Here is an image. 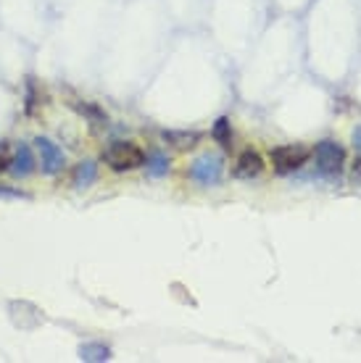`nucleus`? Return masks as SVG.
Listing matches in <instances>:
<instances>
[{
	"instance_id": "f257e3e1",
	"label": "nucleus",
	"mask_w": 361,
	"mask_h": 363,
	"mask_svg": "<svg viewBox=\"0 0 361 363\" xmlns=\"http://www.w3.org/2000/svg\"><path fill=\"white\" fill-rule=\"evenodd\" d=\"M103 164L111 166L114 172H132V169H140L145 166V153L135 143H129V140H117V143H111L106 150H103Z\"/></svg>"
},
{
	"instance_id": "f03ea898",
	"label": "nucleus",
	"mask_w": 361,
	"mask_h": 363,
	"mask_svg": "<svg viewBox=\"0 0 361 363\" xmlns=\"http://www.w3.org/2000/svg\"><path fill=\"white\" fill-rule=\"evenodd\" d=\"M222 174H225V161L222 155L217 153H203L198 155L188 169V177L195 184H203V187H214L222 182Z\"/></svg>"
},
{
	"instance_id": "7ed1b4c3",
	"label": "nucleus",
	"mask_w": 361,
	"mask_h": 363,
	"mask_svg": "<svg viewBox=\"0 0 361 363\" xmlns=\"http://www.w3.org/2000/svg\"><path fill=\"white\" fill-rule=\"evenodd\" d=\"M271 166L277 174H290L301 169L311 158V150L306 145H280V147H271L269 150Z\"/></svg>"
},
{
	"instance_id": "20e7f679",
	"label": "nucleus",
	"mask_w": 361,
	"mask_h": 363,
	"mask_svg": "<svg viewBox=\"0 0 361 363\" xmlns=\"http://www.w3.org/2000/svg\"><path fill=\"white\" fill-rule=\"evenodd\" d=\"M35 150H37V158H40V169H43V174L55 177V174L63 172V166H66V155H63V150L55 145L53 140H48V137H37Z\"/></svg>"
},
{
	"instance_id": "39448f33",
	"label": "nucleus",
	"mask_w": 361,
	"mask_h": 363,
	"mask_svg": "<svg viewBox=\"0 0 361 363\" xmlns=\"http://www.w3.org/2000/svg\"><path fill=\"white\" fill-rule=\"evenodd\" d=\"M314 158L325 174H338L345 164V147L333 143V140H325L314 147Z\"/></svg>"
},
{
	"instance_id": "423d86ee",
	"label": "nucleus",
	"mask_w": 361,
	"mask_h": 363,
	"mask_svg": "<svg viewBox=\"0 0 361 363\" xmlns=\"http://www.w3.org/2000/svg\"><path fill=\"white\" fill-rule=\"evenodd\" d=\"M262 172L264 158L256 150H243V153L237 155L235 166H232V174H235L237 179H256V177H262Z\"/></svg>"
},
{
	"instance_id": "0eeeda50",
	"label": "nucleus",
	"mask_w": 361,
	"mask_h": 363,
	"mask_svg": "<svg viewBox=\"0 0 361 363\" xmlns=\"http://www.w3.org/2000/svg\"><path fill=\"white\" fill-rule=\"evenodd\" d=\"M35 153H32V147L29 145H21L14 150V155H11V166H9V172L14 174V177H29V174L35 172Z\"/></svg>"
},
{
	"instance_id": "6e6552de",
	"label": "nucleus",
	"mask_w": 361,
	"mask_h": 363,
	"mask_svg": "<svg viewBox=\"0 0 361 363\" xmlns=\"http://www.w3.org/2000/svg\"><path fill=\"white\" fill-rule=\"evenodd\" d=\"M163 140L177 150H190L200 143V132H190V129H166Z\"/></svg>"
},
{
	"instance_id": "1a4fd4ad",
	"label": "nucleus",
	"mask_w": 361,
	"mask_h": 363,
	"mask_svg": "<svg viewBox=\"0 0 361 363\" xmlns=\"http://www.w3.org/2000/svg\"><path fill=\"white\" fill-rule=\"evenodd\" d=\"M95 179H98V166H95V161H82V164L74 166V174H72L74 187L85 190V187L95 184Z\"/></svg>"
},
{
	"instance_id": "9d476101",
	"label": "nucleus",
	"mask_w": 361,
	"mask_h": 363,
	"mask_svg": "<svg viewBox=\"0 0 361 363\" xmlns=\"http://www.w3.org/2000/svg\"><path fill=\"white\" fill-rule=\"evenodd\" d=\"M80 358L82 361H92V363L111 361V347L103 345V342H87V345L80 347Z\"/></svg>"
},
{
	"instance_id": "9b49d317",
	"label": "nucleus",
	"mask_w": 361,
	"mask_h": 363,
	"mask_svg": "<svg viewBox=\"0 0 361 363\" xmlns=\"http://www.w3.org/2000/svg\"><path fill=\"white\" fill-rule=\"evenodd\" d=\"M72 108L80 113V116L90 118V121H98V124H109V116H106V111L100 108V106H95V103H72Z\"/></svg>"
},
{
	"instance_id": "f8f14e48",
	"label": "nucleus",
	"mask_w": 361,
	"mask_h": 363,
	"mask_svg": "<svg viewBox=\"0 0 361 363\" xmlns=\"http://www.w3.org/2000/svg\"><path fill=\"white\" fill-rule=\"evenodd\" d=\"M211 135H214V140H217L225 150H230V145H232V124H230V118L227 116L217 118V124H214V129H211Z\"/></svg>"
},
{
	"instance_id": "ddd939ff",
	"label": "nucleus",
	"mask_w": 361,
	"mask_h": 363,
	"mask_svg": "<svg viewBox=\"0 0 361 363\" xmlns=\"http://www.w3.org/2000/svg\"><path fill=\"white\" fill-rule=\"evenodd\" d=\"M145 164H148V174L156 177V179L169 172V158H166L161 150H156V153L148 155V158H145Z\"/></svg>"
},
{
	"instance_id": "4468645a",
	"label": "nucleus",
	"mask_w": 361,
	"mask_h": 363,
	"mask_svg": "<svg viewBox=\"0 0 361 363\" xmlns=\"http://www.w3.org/2000/svg\"><path fill=\"white\" fill-rule=\"evenodd\" d=\"M0 198H16V200H27V192L16 190V187H9V184H0Z\"/></svg>"
},
{
	"instance_id": "2eb2a0df",
	"label": "nucleus",
	"mask_w": 361,
	"mask_h": 363,
	"mask_svg": "<svg viewBox=\"0 0 361 363\" xmlns=\"http://www.w3.org/2000/svg\"><path fill=\"white\" fill-rule=\"evenodd\" d=\"M353 143H356V147H361V127L356 129V135H353Z\"/></svg>"
}]
</instances>
